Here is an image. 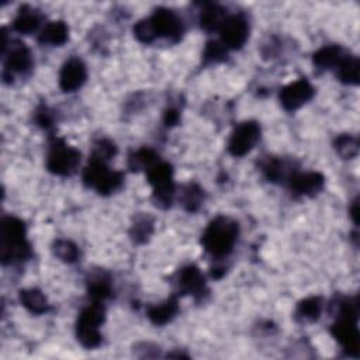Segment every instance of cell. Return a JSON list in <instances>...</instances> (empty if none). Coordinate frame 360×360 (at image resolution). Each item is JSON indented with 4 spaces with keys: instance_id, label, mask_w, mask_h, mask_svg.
I'll return each mask as SVG.
<instances>
[{
    "instance_id": "cell-1",
    "label": "cell",
    "mask_w": 360,
    "mask_h": 360,
    "mask_svg": "<svg viewBox=\"0 0 360 360\" xmlns=\"http://www.w3.org/2000/svg\"><path fill=\"white\" fill-rule=\"evenodd\" d=\"M336 307V321L330 326V333L340 343L342 349L353 357L359 354L360 333L357 329L359 319V304L356 298H342L338 300Z\"/></svg>"
},
{
    "instance_id": "cell-2",
    "label": "cell",
    "mask_w": 360,
    "mask_h": 360,
    "mask_svg": "<svg viewBox=\"0 0 360 360\" xmlns=\"http://www.w3.org/2000/svg\"><path fill=\"white\" fill-rule=\"evenodd\" d=\"M25 224L15 217H4L0 224V260L3 264H17L31 256Z\"/></svg>"
},
{
    "instance_id": "cell-3",
    "label": "cell",
    "mask_w": 360,
    "mask_h": 360,
    "mask_svg": "<svg viewBox=\"0 0 360 360\" xmlns=\"http://www.w3.org/2000/svg\"><path fill=\"white\" fill-rule=\"evenodd\" d=\"M239 225L233 219L218 215L205 228L201 236V245L207 253L215 259L228 256L238 240Z\"/></svg>"
},
{
    "instance_id": "cell-4",
    "label": "cell",
    "mask_w": 360,
    "mask_h": 360,
    "mask_svg": "<svg viewBox=\"0 0 360 360\" xmlns=\"http://www.w3.org/2000/svg\"><path fill=\"white\" fill-rule=\"evenodd\" d=\"M105 319V309L101 301H93L79 314L76 322V338L84 349H94L101 345L100 326Z\"/></svg>"
},
{
    "instance_id": "cell-5",
    "label": "cell",
    "mask_w": 360,
    "mask_h": 360,
    "mask_svg": "<svg viewBox=\"0 0 360 360\" xmlns=\"http://www.w3.org/2000/svg\"><path fill=\"white\" fill-rule=\"evenodd\" d=\"M82 179L89 188L96 190L101 195H108L122 186L124 173L110 169L107 162L90 158L89 165L83 170Z\"/></svg>"
},
{
    "instance_id": "cell-6",
    "label": "cell",
    "mask_w": 360,
    "mask_h": 360,
    "mask_svg": "<svg viewBox=\"0 0 360 360\" xmlns=\"http://www.w3.org/2000/svg\"><path fill=\"white\" fill-rule=\"evenodd\" d=\"M80 165V152L63 139L53 136L46 156V169L58 176H72Z\"/></svg>"
},
{
    "instance_id": "cell-7",
    "label": "cell",
    "mask_w": 360,
    "mask_h": 360,
    "mask_svg": "<svg viewBox=\"0 0 360 360\" xmlns=\"http://www.w3.org/2000/svg\"><path fill=\"white\" fill-rule=\"evenodd\" d=\"M148 181L152 186V197L159 208H169L174 195V181H173V167L166 162L155 163L148 172Z\"/></svg>"
},
{
    "instance_id": "cell-8",
    "label": "cell",
    "mask_w": 360,
    "mask_h": 360,
    "mask_svg": "<svg viewBox=\"0 0 360 360\" xmlns=\"http://www.w3.org/2000/svg\"><path fill=\"white\" fill-rule=\"evenodd\" d=\"M146 21L153 41L156 38H165L170 42H179L184 32L181 18L173 10L166 7L156 8Z\"/></svg>"
},
{
    "instance_id": "cell-9",
    "label": "cell",
    "mask_w": 360,
    "mask_h": 360,
    "mask_svg": "<svg viewBox=\"0 0 360 360\" xmlns=\"http://www.w3.org/2000/svg\"><path fill=\"white\" fill-rule=\"evenodd\" d=\"M260 139V125L256 121L240 122L231 134L228 141V152L232 156H245Z\"/></svg>"
},
{
    "instance_id": "cell-10",
    "label": "cell",
    "mask_w": 360,
    "mask_h": 360,
    "mask_svg": "<svg viewBox=\"0 0 360 360\" xmlns=\"http://www.w3.org/2000/svg\"><path fill=\"white\" fill-rule=\"evenodd\" d=\"M219 31L221 42L225 45L226 49H239L248 39L249 35V24L245 15L242 14H232L228 15Z\"/></svg>"
},
{
    "instance_id": "cell-11",
    "label": "cell",
    "mask_w": 360,
    "mask_h": 360,
    "mask_svg": "<svg viewBox=\"0 0 360 360\" xmlns=\"http://www.w3.org/2000/svg\"><path fill=\"white\" fill-rule=\"evenodd\" d=\"M315 94V89L307 79H298L280 90V104L285 111H295L308 103Z\"/></svg>"
},
{
    "instance_id": "cell-12",
    "label": "cell",
    "mask_w": 360,
    "mask_h": 360,
    "mask_svg": "<svg viewBox=\"0 0 360 360\" xmlns=\"http://www.w3.org/2000/svg\"><path fill=\"white\" fill-rule=\"evenodd\" d=\"M32 68V55L28 46L20 41H13L7 56H4V72L3 77L11 79L14 73L24 75Z\"/></svg>"
},
{
    "instance_id": "cell-13",
    "label": "cell",
    "mask_w": 360,
    "mask_h": 360,
    "mask_svg": "<svg viewBox=\"0 0 360 360\" xmlns=\"http://www.w3.org/2000/svg\"><path fill=\"white\" fill-rule=\"evenodd\" d=\"M287 183L292 197H314L323 188L325 177L318 172H294Z\"/></svg>"
},
{
    "instance_id": "cell-14",
    "label": "cell",
    "mask_w": 360,
    "mask_h": 360,
    "mask_svg": "<svg viewBox=\"0 0 360 360\" xmlns=\"http://www.w3.org/2000/svg\"><path fill=\"white\" fill-rule=\"evenodd\" d=\"M177 288L180 294L193 295L195 300L204 298L208 292L205 285V278L200 269L194 264L183 267L177 274Z\"/></svg>"
},
{
    "instance_id": "cell-15",
    "label": "cell",
    "mask_w": 360,
    "mask_h": 360,
    "mask_svg": "<svg viewBox=\"0 0 360 360\" xmlns=\"http://www.w3.org/2000/svg\"><path fill=\"white\" fill-rule=\"evenodd\" d=\"M87 79V69L82 59L70 58L65 62L59 73V86L63 91L70 93L83 86Z\"/></svg>"
},
{
    "instance_id": "cell-16",
    "label": "cell",
    "mask_w": 360,
    "mask_h": 360,
    "mask_svg": "<svg viewBox=\"0 0 360 360\" xmlns=\"http://www.w3.org/2000/svg\"><path fill=\"white\" fill-rule=\"evenodd\" d=\"M260 170L264 174V177L271 183H280L284 180L287 181L290 176L295 172L287 162L274 156H266L264 159H262Z\"/></svg>"
},
{
    "instance_id": "cell-17",
    "label": "cell",
    "mask_w": 360,
    "mask_h": 360,
    "mask_svg": "<svg viewBox=\"0 0 360 360\" xmlns=\"http://www.w3.org/2000/svg\"><path fill=\"white\" fill-rule=\"evenodd\" d=\"M177 312H179V304L176 297H170L160 304L149 305L146 308V315L149 321L158 326L169 323L177 315Z\"/></svg>"
},
{
    "instance_id": "cell-18",
    "label": "cell",
    "mask_w": 360,
    "mask_h": 360,
    "mask_svg": "<svg viewBox=\"0 0 360 360\" xmlns=\"http://www.w3.org/2000/svg\"><path fill=\"white\" fill-rule=\"evenodd\" d=\"M226 17L228 15H226L225 8L221 7L219 4L204 3L202 8L200 11V18H198L200 27L207 32L218 31Z\"/></svg>"
},
{
    "instance_id": "cell-19",
    "label": "cell",
    "mask_w": 360,
    "mask_h": 360,
    "mask_svg": "<svg viewBox=\"0 0 360 360\" xmlns=\"http://www.w3.org/2000/svg\"><path fill=\"white\" fill-rule=\"evenodd\" d=\"M41 21L42 15L38 10L30 6H22L13 21V28L20 34H32L34 31L38 30Z\"/></svg>"
},
{
    "instance_id": "cell-20",
    "label": "cell",
    "mask_w": 360,
    "mask_h": 360,
    "mask_svg": "<svg viewBox=\"0 0 360 360\" xmlns=\"http://www.w3.org/2000/svg\"><path fill=\"white\" fill-rule=\"evenodd\" d=\"M87 292L93 301H103L112 292L111 278L105 271L91 273L87 278Z\"/></svg>"
},
{
    "instance_id": "cell-21",
    "label": "cell",
    "mask_w": 360,
    "mask_h": 360,
    "mask_svg": "<svg viewBox=\"0 0 360 360\" xmlns=\"http://www.w3.org/2000/svg\"><path fill=\"white\" fill-rule=\"evenodd\" d=\"M69 37V28L65 21H51L48 22L39 32L38 41L41 44L52 45V46H60L68 41Z\"/></svg>"
},
{
    "instance_id": "cell-22",
    "label": "cell",
    "mask_w": 360,
    "mask_h": 360,
    "mask_svg": "<svg viewBox=\"0 0 360 360\" xmlns=\"http://www.w3.org/2000/svg\"><path fill=\"white\" fill-rule=\"evenodd\" d=\"M346 55L347 53L345 52V49L342 46L328 45V46L318 49L314 53L312 62L318 69H332V68H336Z\"/></svg>"
},
{
    "instance_id": "cell-23",
    "label": "cell",
    "mask_w": 360,
    "mask_h": 360,
    "mask_svg": "<svg viewBox=\"0 0 360 360\" xmlns=\"http://www.w3.org/2000/svg\"><path fill=\"white\" fill-rule=\"evenodd\" d=\"M21 305L31 314L41 315L49 309V304L44 292L38 288H24L18 294Z\"/></svg>"
},
{
    "instance_id": "cell-24",
    "label": "cell",
    "mask_w": 360,
    "mask_h": 360,
    "mask_svg": "<svg viewBox=\"0 0 360 360\" xmlns=\"http://www.w3.org/2000/svg\"><path fill=\"white\" fill-rule=\"evenodd\" d=\"M323 301L321 297H308L297 304L295 319L298 322H315L322 312Z\"/></svg>"
},
{
    "instance_id": "cell-25",
    "label": "cell",
    "mask_w": 360,
    "mask_h": 360,
    "mask_svg": "<svg viewBox=\"0 0 360 360\" xmlns=\"http://www.w3.org/2000/svg\"><path fill=\"white\" fill-rule=\"evenodd\" d=\"M153 225H155V219L149 214L136 215L129 229L131 239L138 245L148 242L150 235L153 233Z\"/></svg>"
},
{
    "instance_id": "cell-26",
    "label": "cell",
    "mask_w": 360,
    "mask_h": 360,
    "mask_svg": "<svg viewBox=\"0 0 360 360\" xmlns=\"http://www.w3.org/2000/svg\"><path fill=\"white\" fill-rule=\"evenodd\" d=\"M338 79L345 84H359L360 62L354 55H346L335 68Z\"/></svg>"
},
{
    "instance_id": "cell-27",
    "label": "cell",
    "mask_w": 360,
    "mask_h": 360,
    "mask_svg": "<svg viewBox=\"0 0 360 360\" xmlns=\"http://www.w3.org/2000/svg\"><path fill=\"white\" fill-rule=\"evenodd\" d=\"M179 200L187 212H195L204 202V190L195 183H188L181 187Z\"/></svg>"
},
{
    "instance_id": "cell-28",
    "label": "cell",
    "mask_w": 360,
    "mask_h": 360,
    "mask_svg": "<svg viewBox=\"0 0 360 360\" xmlns=\"http://www.w3.org/2000/svg\"><path fill=\"white\" fill-rule=\"evenodd\" d=\"M159 162V155L150 148H141L128 156V167L132 172H148L155 163Z\"/></svg>"
},
{
    "instance_id": "cell-29",
    "label": "cell",
    "mask_w": 360,
    "mask_h": 360,
    "mask_svg": "<svg viewBox=\"0 0 360 360\" xmlns=\"http://www.w3.org/2000/svg\"><path fill=\"white\" fill-rule=\"evenodd\" d=\"M52 252L59 260L69 264L77 262L80 257V250L77 245L69 239H56L52 245Z\"/></svg>"
},
{
    "instance_id": "cell-30",
    "label": "cell",
    "mask_w": 360,
    "mask_h": 360,
    "mask_svg": "<svg viewBox=\"0 0 360 360\" xmlns=\"http://www.w3.org/2000/svg\"><path fill=\"white\" fill-rule=\"evenodd\" d=\"M333 146L339 153V156L343 159H353L359 153V139L357 136H353L349 134H342L336 136Z\"/></svg>"
},
{
    "instance_id": "cell-31",
    "label": "cell",
    "mask_w": 360,
    "mask_h": 360,
    "mask_svg": "<svg viewBox=\"0 0 360 360\" xmlns=\"http://www.w3.org/2000/svg\"><path fill=\"white\" fill-rule=\"evenodd\" d=\"M228 58V49L221 41H208L202 52V63L205 66L217 65Z\"/></svg>"
},
{
    "instance_id": "cell-32",
    "label": "cell",
    "mask_w": 360,
    "mask_h": 360,
    "mask_svg": "<svg viewBox=\"0 0 360 360\" xmlns=\"http://www.w3.org/2000/svg\"><path fill=\"white\" fill-rule=\"evenodd\" d=\"M117 153V146L110 139H98L94 146H93V152H91V156L93 159H97V160H103V162H108L110 159H112Z\"/></svg>"
},
{
    "instance_id": "cell-33",
    "label": "cell",
    "mask_w": 360,
    "mask_h": 360,
    "mask_svg": "<svg viewBox=\"0 0 360 360\" xmlns=\"http://www.w3.org/2000/svg\"><path fill=\"white\" fill-rule=\"evenodd\" d=\"M34 120H35L37 125L42 127L44 129H51L53 127V121H55L52 111L44 104L37 107V110L34 112Z\"/></svg>"
},
{
    "instance_id": "cell-34",
    "label": "cell",
    "mask_w": 360,
    "mask_h": 360,
    "mask_svg": "<svg viewBox=\"0 0 360 360\" xmlns=\"http://www.w3.org/2000/svg\"><path fill=\"white\" fill-rule=\"evenodd\" d=\"M180 120V114H179V110L176 108H167L163 114V122L166 127H174Z\"/></svg>"
},
{
    "instance_id": "cell-35",
    "label": "cell",
    "mask_w": 360,
    "mask_h": 360,
    "mask_svg": "<svg viewBox=\"0 0 360 360\" xmlns=\"http://www.w3.org/2000/svg\"><path fill=\"white\" fill-rule=\"evenodd\" d=\"M350 217H352L353 222L357 225L359 224V204H357V200L353 201V205L350 208Z\"/></svg>"
}]
</instances>
